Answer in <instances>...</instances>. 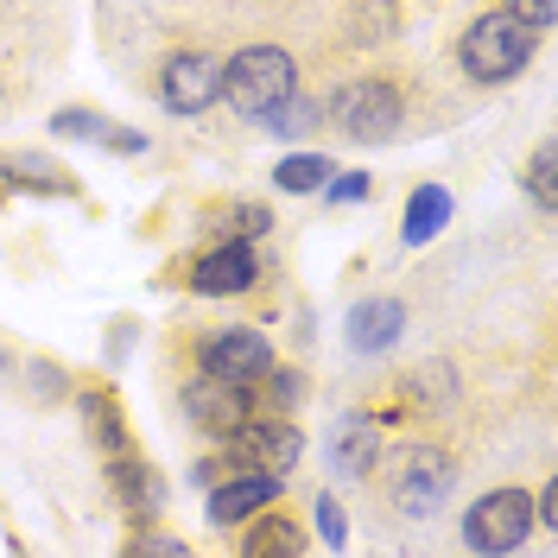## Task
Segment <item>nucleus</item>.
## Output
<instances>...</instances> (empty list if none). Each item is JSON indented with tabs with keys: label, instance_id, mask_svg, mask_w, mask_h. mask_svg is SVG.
Wrapping results in <instances>:
<instances>
[{
	"label": "nucleus",
	"instance_id": "1",
	"mask_svg": "<svg viewBox=\"0 0 558 558\" xmlns=\"http://www.w3.org/2000/svg\"><path fill=\"white\" fill-rule=\"evenodd\" d=\"M539 58V33L514 20L508 7H488L476 13L463 38H457V70L470 76V83H483V89H501V83H514L526 64Z\"/></svg>",
	"mask_w": 558,
	"mask_h": 558
},
{
	"label": "nucleus",
	"instance_id": "2",
	"mask_svg": "<svg viewBox=\"0 0 558 558\" xmlns=\"http://www.w3.org/2000/svg\"><path fill=\"white\" fill-rule=\"evenodd\" d=\"M375 470H381L387 508H393L400 521H432L457 488V457L445 451V445H432V438L400 445V451H381Z\"/></svg>",
	"mask_w": 558,
	"mask_h": 558
},
{
	"label": "nucleus",
	"instance_id": "3",
	"mask_svg": "<svg viewBox=\"0 0 558 558\" xmlns=\"http://www.w3.org/2000/svg\"><path fill=\"white\" fill-rule=\"evenodd\" d=\"M299 89V58L286 45H242L235 58H222V102L242 121H260Z\"/></svg>",
	"mask_w": 558,
	"mask_h": 558
},
{
	"label": "nucleus",
	"instance_id": "4",
	"mask_svg": "<svg viewBox=\"0 0 558 558\" xmlns=\"http://www.w3.org/2000/svg\"><path fill=\"white\" fill-rule=\"evenodd\" d=\"M324 114H330L349 140L381 146V140H393L407 128V89H400L393 76H355V83H343V89L330 96Z\"/></svg>",
	"mask_w": 558,
	"mask_h": 558
},
{
	"label": "nucleus",
	"instance_id": "5",
	"mask_svg": "<svg viewBox=\"0 0 558 558\" xmlns=\"http://www.w3.org/2000/svg\"><path fill=\"white\" fill-rule=\"evenodd\" d=\"M305 457V432L286 413H254L222 438V470H267V476H292V463Z\"/></svg>",
	"mask_w": 558,
	"mask_h": 558
},
{
	"label": "nucleus",
	"instance_id": "6",
	"mask_svg": "<svg viewBox=\"0 0 558 558\" xmlns=\"http://www.w3.org/2000/svg\"><path fill=\"white\" fill-rule=\"evenodd\" d=\"M463 539L476 553H521L533 539V495L526 488H488L463 508Z\"/></svg>",
	"mask_w": 558,
	"mask_h": 558
},
{
	"label": "nucleus",
	"instance_id": "7",
	"mask_svg": "<svg viewBox=\"0 0 558 558\" xmlns=\"http://www.w3.org/2000/svg\"><path fill=\"white\" fill-rule=\"evenodd\" d=\"M159 102L172 108L178 121L216 108L222 102V58L204 51V45H178L172 58L159 64Z\"/></svg>",
	"mask_w": 558,
	"mask_h": 558
},
{
	"label": "nucleus",
	"instance_id": "8",
	"mask_svg": "<svg viewBox=\"0 0 558 558\" xmlns=\"http://www.w3.org/2000/svg\"><path fill=\"white\" fill-rule=\"evenodd\" d=\"M184 286L197 299H242L260 286V242H209L184 260Z\"/></svg>",
	"mask_w": 558,
	"mask_h": 558
},
{
	"label": "nucleus",
	"instance_id": "9",
	"mask_svg": "<svg viewBox=\"0 0 558 558\" xmlns=\"http://www.w3.org/2000/svg\"><path fill=\"white\" fill-rule=\"evenodd\" d=\"M178 407H184V418H191L197 432H209V438H229L242 418L260 413V407H254V387L222 381V375H209V368H197L191 381L178 387Z\"/></svg>",
	"mask_w": 558,
	"mask_h": 558
},
{
	"label": "nucleus",
	"instance_id": "10",
	"mask_svg": "<svg viewBox=\"0 0 558 558\" xmlns=\"http://www.w3.org/2000/svg\"><path fill=\"white\" fill-rule=\"evenodd\" d=\"M274 362H279L274 343H267L254 324H229V330L204 337V349H197V368L222 375V381H242V387H254L267 368H274Z\"/></svg>",
	"mask_w": 558,
	"mask_h": 558
},
{
	"label": "nucleus",
	"instance_id": "11",
	"mask_svg": "<svg viewBox=\"0 0 558 558\" xmlns=\"http://www.w3.org/2000/svg\"><path fill=\"white\" fill-rule=\"evenodd\" d=\"M324 457H330V470L349 476V483H362V476H375V463H381V413H337L330 425V438H324Z\"/></svg>",
	"mask_w": 558,
	"mask_h": 558
},
{
	"label": "nucleus",
	"instance_id": "12",
	"mask_svg": "<svg viewBox=\"0 0 558 558\" xmlns=\"http://www.w3.org/2000/svg\"><path fill=\"white\" fill-rule=\"evenodd\" d=\"M279 495H286V476H267V470H222V476L209 483V521L242 526L247 514H260Z\"/></svg>",
	"mask_w": 558,
	"mask_h": 558
},
{
	"label": "nucleus",
	"instance_id": "13",
	"mask_svg": "<svg viewBox=\"0 0 558 558\" xmlns=\"http://www.w3.org/2000/svg\"><path fill=\"white\" fill-rule=\"evenodd\" d=\"M108 488L128 508V521H159V508H166V483H159V470L134 445L128 451H108Z\"/></svg>",
	"mask_w": 558,
	"mask_h": 558
},
{
	"label": "nucleus",
	"instance_id": "14",
	"mask_svg": "<svg viewBox=\"0 0 558 558\" xmlns=\"http://www.w3.org/2000/svg\"><path fill=\"white\" fill-rule=\"evenodd\" d=\"M400 330H407V305L381 292V299H362V305H349L343 317V337L355 355H387V349L400 343Z\"/></svg>",
	"mask_w": 558,
	"mask_h": 558
},
{
	"label": "nucleus",
	"instance_id": "15",
	"mask_svg": "<svg viewBox=\"0 0 558 558\" xmlns=\"http://www.w3.org/2000/svg\"><path fill=\"white\" fill-rule=\"evenodd\" d=\"M247 533H242V558H299L312 546V533L292 521V514H279V501H267L260 514H247Z\"/></svg>",
	"mask_w": 558,
	"mask_h": 558
},
{
	"label": "nucleus",
	"instance_id": "16",
	"mask_svg": "<svg viewBox=\"0 0 558 558\" xmlns=\"http://www.w3.org/2000/svg\"><path fill=\"white\" fill-rule=\"evenodd\" d=\"M51 134L58 140H89V146H114V153H146V134L140 128H121L96 108H58L51 114Z\"/></svg>",
	"mask_w": 558,
	"mask_h": 558
},
{
	"label": "nucleus",
	"instance_id": "17",
	"mask_svg": "<svg viewBox=\"0 0 558 558\" xmlns=\"http://www.w3.org/2000/svg\"><path fill=\"white\" fill-rule=\"evenodd\" d=\"M0 191H33V197H70L76 178L58 159H38V153H0Z\"/></svg>",
	"mask_w": 558,
	"mask_h": 558
},
{
	"label": "nucleus",
	"instance_id": "18",
	"mask_svg": "<svg viewBox=\"0 0 558 558\" xmlns=\"http://www.w3.org/2000/svg\"><path fill=\"white\" fill-rule=\"evenodd\" d=\"M76 413L89 425V438H96V451H128L134 445V432H128V418H121V400L108 393V387H83L76 393Z\"/></svg>",
	"mask_w": 558,
	"mask_h": 558
},
{
	"label": "nucleus",
	"instance_id": "19",
	"mask_svg": "<svg viewBox=\"0 0 558 558\" xmlns=\"http://www.w3.org/2000/svg\"><path fill=\"white\" fill-rule=\"evenodd\" d=\"M274 235V209L254 197H229L209 209V242H267Z\"/></svg>",
	"mask_w": 558,
	"mask_h": 558
},
{
	"label": "nucleus",
	"instance_id": "20",
	"mask_svg": "<svg viewBox=\"0 0 558 558\" xmlns=\"http://www.w3.org/2000/svg\"><path fill=\"white\" fill-rule=\"evenodd\" d=\"M445 222H451V191L445 184H418L413 197H407V216H400V242L425 247Z\"/></svg>",
	"mask_w": 558,
	"mask_h": 558
},
{
	"label": "nucleus",
	"instance_id": "21",
	"mask_svg": "<svg viewBox=\"0 0 558 558\" xmlns=\"http://www.w3.org/2000/svg\"><path fill=\"white\" fill-rule=\"evenodd\" d=\"M330 172H337V159H324L317 146H292L274 166V191H286V197H317L330 184Z\"/></svg>",
	"mask_w": 558,
	"mask_h": 558
},
{
	"label": "nucleus",
	"instance_id": "22",
	"mask_svg": "<svg viewBox=\"0 0 558 558\" xmlns=\"http://www.w3.org/2000/svg\"><path fill=\"white\" fill-rule=\"evenodd\" d=\"M317 121H324V108H317L312 96H299V89H292V96H286L279 108H267V114H260V128H267V134H279V140H305V134H317Z\"/></svg>",
	"mask_w": 558,
	"mask_h": 558
},
{
	"label": "nucleus",
	"instance_id": "23",
	"mask_svg": "<svg viewBox=\"0 0 558 558\" xmlns=\"http://www.w3.org/2000/svg\"><path fill=\"white\" fill-rule=\"evenodd\" d=\"M521 184H526V197L546 209V216L558 209V146H553V140H539V146H533V159H526Z\"/></svg>",
	"mask_w": 558,
	"mask_h": 558
},
{
	"label": "nucleus",
	"instance_id": "24",
	"mask_svg": "<svg viewBox=\"0 0 558 558\" xmlns=\"http://www.w3.org/2000/svg\"><path fill=\"white\" fill-rule=\"evenodd\" d=\"M368 191H375V178H368V172H330V184H324V204H330V209L368 204Z\"/></svg>",
	"mask_w": 558,
	"mask_h": 558
},
{
	"label": "nucleus",
	"instance_id": "25",
	"mask_svg": "<svg viewBox=\"0 0 558 558\" xmlns=\"http://www.w3.org/2000/svg\"><path fill=\"white\" fill-rule=\"evenodd\" d=\"M312 514H317V533H324V546H330V553L349 546V521H343V501H337V495H317Z\"/></svg>",
	"mask_w": 558,
	"mask_h": 558
},
{
	"label": "nucleus",
	"instance_id": "26",
	"mask_svg": "<svg viewBox=\"0 0 558 558\" xmlns=\"http://www.w3.org/2000/svg\"><path fill=\"white\" fill-rule=\"evenodd\" d=\"M501 7H508L514 20H526L533 33H546V26L558 20V0H501Z\"/></svg>",
	"mask_w": 558,
	"mask_h": 558
},
{
	"label": "nucleus",
	"instance_id": "27",
	"mask_svg": "<svg viewBox=\"0 0 558 558\" xmlns=\"http://www.w3.org/2000/svg\"><path fill=\"white\" fill-rule=\"evenodd\" d=\"M128 553H172V558H184L191 546H184L178 533H134V539H128Z\"/></svg>",
	"mask_w": 558,
	"mask_h": 558
},
{
	"label": "nucleus",
	"instance_id": "28",
	"mask_svg": "<svg viewBox=\"0 0 558 558\" xmlns=\"http://www.w3.org/2000/svg\"><path fill=\"white\" fill-rule=\"evenodd\" d=\"M533 526H558V476L533 495Z\"/></svg>",
	"mask_w": 558,
	"mask_h": 558
}]
</instances>
